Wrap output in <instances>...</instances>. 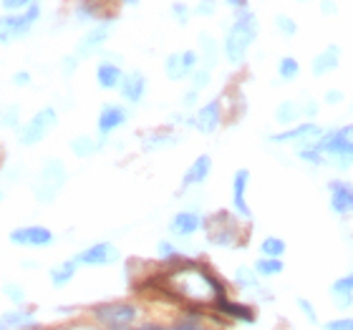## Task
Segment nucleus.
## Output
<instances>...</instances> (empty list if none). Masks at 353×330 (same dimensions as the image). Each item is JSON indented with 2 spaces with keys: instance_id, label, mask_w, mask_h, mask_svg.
<instances>
[{
  "instance_id": "f257e3e1",
  "label": "nucleus",
  "mask_w": 353,
  "mask_h": 330,
  "mask_svg": "<svg viewBox=\"0 0 353 330\" xmlns=\"http://www.w3.org/2000/svg\"><path fill=\"white\" fill-rule=\"evenodd\" d=\"M313 147L325 156V164H333L336 169H348L353 164V124L323 132V136Z\"/></svg>"
},
{
  "instance_id": "f03ea898",
  "label": "nucleus",
  "mask_w": 353,
  "mask_h": 330,
  "mask_svg": "<svg viewBox=\"0 0 353 330\" xmlns=\"http://www.w3.org/2000/svg\"><path fill=\"white\" fill-rule=\"evenodd\" d=\"M258 38V18L248 10V13L237 15V21L230 25L228 38H225V59L230 63H243L250 45L255 43Z\"/></svg>"
},
{
  "instance_id": "7ed1b4c3",
  "label": "nucleus",
  "mask_w": 353,
  "mask_h": 330,
  "mask_svg": "<svg viewBox=\"0 0 353 330\" xmlns=\"http://www.w3.org/2000/svg\"><path fill=\"white\" fill-rule=\"evenodd\" d=\"M56 124H59L56 109H53V106H46V109H41L36 116L30 118L28 124H23L21 129H18V141H21L23 147H33L38 141H43Z\"/></svg>"
},
{
  "instance_id": "20e7f679",
  "label": "nucleus",
  "mask_w": 353,
  "mask_h": 330,
  "mask_svg": "<svg viewBox=\"0 0 353 330\" xmlns=\"http://www.w3.org/2000/svg\"><path fill=\"white\" fill-rule=\"evenodd\" d=\"M139 316V310L134 302H126V300H117V302H101V305H96L94 308V318L99 323L109 325V328H126V325H132Z\"/></svg>"
},
{
  "instance_id": "39448f33",
  "label": "nucleus",
  "mask_w": 353,
  "mask_h": 330,
  "mask_svg": "<svg viewBox=\"0 0 353 330\" xmlns=\"http://www.w3.org/2000/svg\"><path fill=\"white\" fill-rule=\"evenodd\" d=\"M41 18V8L33 3V6L26 10V13L18 15H3L0 18V43H13L18 38L28 36V30L33 28V23Z\"/></svg>"
},
{
  "instance_id": "423d86ee",
  "label": "nucleus",
  "mask_w": 353,
  "mask_h": 330,
  "mask_svg": "<svg viewBox=\"0 0 353 330\" xmlns=\"http://www.w3.org/2000/svg\"><path fill=\"white\" fill-rule=\"evenodd\" d=\"M63 184H66V167H63L59 159H51V162L43 167L41 176H38L33 192H36L38 202L48 205V202H53V197L59 194Z\"/></svg>"
},
{
  "instance_id": "0eeeda50",
  "label": "nucleus",
  "mask_w": 353,
  "mask_h": 330,
  "mask_svg": "<svg viewBox=\"0 0 353 330\" xmlns=\"http://www.w3.org/2000/svg\"><path fill=\"white\" fill-rule=\"evenodd\" d=\"M207 240L214 247H235V240H240L235 217H230L228 212L214 214L212 222H207Z\"/></svg>"
},
{
  "instance_id": "6e6552de",
  "label": "nucleus",
  "mask_w": 353,
  "mask_h": 330,
  "mask_svg": "<svg viewBox=\"0 0 353 330\" xmlns=\"http://www.w3.org/2000/svg\"><path fill=\"white\" fill-rule=\"evenodd\" d=\"M323 136V126L313 124V121H305V124L290 126L285 132L270 136L272 144H301V147H313L318 139Z\"/></svg>"
},
{
  "instance_id": "1a4fd4ad",
  "label": "nucleus",
  "mask_w": 353,
  "mask_h": 330,
  "mask_svg": "<svg viewBox=\"0 0 353 330\" xmlns=\"http://www.w3.org/2000/svg\"><path fill=\"white\" fill-rule=\"evenodd\" d=\"M119 249L117 245L111 243H96L91 247H86L83 252L74 257L76 265H88V267H106V265H114L119 262Z\"/></svg>"
},
{
  "instance_id": "9d476101",
  "label": "nucleus",
  "mask_w": 353,
  "mask_h": 330,
  "mask_svg": "<svg viewBox=\"0 0 353 330\" xmlns=\"http://www.w3.org/2000/svg\"><path fill=\"white\" fill-rule=\"evenodd\" d=\"M10 243L18 247H51L53 245V232L41 225H28V227H15L10 232Z\"/></svg>"
},
{
  "instance_id": "9b49d317",
  "label": "nucleus",
  "mask_w": 353,
  "mask_h": 330,
  "mask_svg": "<svg viewBox=\"0 0 353 330\" xmlns=\"http://www.w3.org/2000/svg\"><path fill=\"white\" fill-rule=\"evenodd\" d=\"M328 207L339 217L353 214V184L346 179H331L328 182Z\"/></svg>"
},
{
  "instance_id": "f8f14e48",
  "label": "nucleus",
  "mask_w": 353,
  "mask_h": 330,
  "mask_svg": "<svg viewBox=\"0 0 353 330\" xmlns=\"http://www.w3.org/2000/svg\"><path fill=\"white\" fill-rule=\"evenodd\" d=\"M199 63V53L197 51H182V53H172L170 59L164 61V71L172 81H182L187 76H192L197 71Z\"/></svg>"
},
{
  "instance_id": "ddd939ff",
  "label": "nucleus",
  "mask_w": 353,
  "mask_h": 330,
  "mask_svg": "<svg viewBox=\"0 0 353 330\" xmlns=\"http://www.w3.org/2000/svg\"><path fill=\"white\" fill-rule=\"evenodd\" d=\"M248 184H250V172L237 169L235 179H232V207L243 220H252V209L248 205Z\"/></svg>"
},
{
  "instance_id": "4468645a",
  "label": "nucleus",
  "mask_w": 353,
  "mask_h": 330,
  "mask_svg": "<svg viewBox=\"0 0 353 330\" xmlns=\"http://www.w3.org/2000/svg\"><path fill=\"white\" fill-rule=\"evenodd\" d=\"M192 124H194V129L202 132V134L217 132L220 124H222V101L220 99H214V101H210L207 106H202V109L194 114Z\"/></svg>"
},
{
  "instance_id": "2eb2a0df",
  "label": "nucleus",
  "mask_w": 353,
  "mask_h": 330,
  "mask_svg": "<svg viewBox=\"0 0 353 330\" xmlns=\"http://www.w3.org/2000/svg\"><path fill=\"white\" fill-rule=\"evenodd\" d=\"M205 227V220L199 212H192V209H184V212H176L170 222V232L174 237H192L197 235L199 229Z\"/></svg>"
},
{
  "instance_id": "dca6fc26",
  "label": "nucleus",
  "mask_w": 353,
  "mask_h": 330,
  "mask_svg": "<svg viewBox=\"0 0 353 330\" xmlns=\"http://www.w3.org/2000/svg\"><path fill=\"white\" fill-rule=\"evenodd\" d=\"M126 118H129V114H126L124 106H119V103H106V106L99 111V121H96L99 134H101V136H109L111 132H117L119 126L126 124Z\"/></svg>"
},
{
  "instance_id": "f3484780",
  "label": "nucleus",
  "mask_w": 353,
  "mask_h": 330,
  "mask_svg": "<svg viewBox=\"0 0 353 330\" xmlns=\"http://www.w3.org/2000/svg\"><path fill=\"white\" fill-rule=\"evenodd\" d=\"M109 33H111V21H103V23H99V25H94V28L88 30L86 36L79 41V45H76V53H79L81 59H83V56H91V53H96L103 43H106Z\"/></svg>"
},
{
  "instance_id": "a211bd4d",
  "label": "nucleus",
  "mask_w": 353,
  "mask_h": 330,
  "mask_svg": "<svg viewBox=\"0 0 353 330\" xmlns=\"http://www.w3.org/2000/svg\"><path fill=\"white\" fill-rule=\"evenodd\" d=\"M119 91H121V99H126L129 103H139L144 99V94H147V79H144L141 71H132V74L124 76Z\"/></svg>"
},
{
  "instance_id": "6ab92c4d",
  "label": "nucleus",
  "mask_w": 353,
  "mask_h": 330,
  "mask_svg": "<svg viewBox=\"0 0 353 330\" xmlns=\"http://www.w3.org/2000/svg\"><path fill=\"white\" fill-rule=\"evenodd\" d=\"M210 172H212V159H210L207 154L197 156V159L190 164V169L184 172L182 189H190V187H197V184H202L207 176H210Z\"/></svg>"
},
{
  "instance_id": "aec40b11",
  "label": "nucleus",
  "mask_w": 353,
  "mask_h": 330,
  "mask_svg": "<svg viewBox=\"0 0 353 330\" xmlns=\"http://www.w3.org/2000/svg\"><path fill=\"white\" fill-rule=\"evenodd\" d=\"M339 63H341V48L336 43L325 45L323 51L313 59V74H316V76L331 74V71H336V68H339Z\"/></svg>"
},
{
  "instance_id": "412c9836",
  "label": "nucleus",
  "mask_w": 353,
  "mask_h": 330,
  "mask_svg": "<svg viewBox=\"0 0 353 330\" xmlns=\"http://www.w3.org/2000/svg\"><path fill=\"white\" fill-rule=\"evenodd\" d=\"M121 81H124V74H121V68H119L117 63H111V61L99 63V68H96V83H99V86L111 91V88L121 86Z\"/></svg>"
},
{
  "instance_id": "4be33fe9",
  "label": "nucleus",
  "mask_w": 353,
  "mask_h": 330,
  "mask_svg": "<svg viewBox=\"0 0 353 330\" xmlns=\"http://www.w3.org/2000/svg\"><path fill=\"white\" fill-rule=\"evenodd\" d=\"M217 310L225 313V316H230L232 320H240V323H255V313H252L248 305H243V302L222 298V300H217Z\"/></svg>"
},
{
  "instance_id": "5701e85b",
  "label": "nucleus",
  "mask_w": 353,
  "mask_h": 330,
  "mask_svg": "<svg viewBox=\"0 0 353 330\" xmlns=\"http://www.w3.org/2000/svg\"><path fill=\"white\" fill-rule=\"evenodd\" d=\"M298 118H303V103L298 101H283L275 109V121L290 129V124H295Z\"/></svg>"
},
{
  "instance_id": "b1692460",
  "label": "nucleus",
  "mask_w": 353,
  "mask_h": 330,
  "mask_svg": "<svg viewBox=\"0 0 353 330\" xmlns=\"http://www.w3.org/2000/svg\"><path fill=\"white\" fill-rule=\"evenodd\" d=\"M235 285L240 287V290H248V293H263L258 272L252 270V267H237L235 270Z\"/></svg>"
},
{
  "instance_id": "393cba45",
  "label": "nucleus",
  "mask_w": 353,
  "mask_h": 330,
  "mask_svg": "<svg viewBox=\"0 0 353 330\" xmlns=\"http://www.w3.org/2000/svg\"><path fill=\"white\" fill-rule=\"evenodd\" d=\"M76 270H79L76 260H68V262H61V265H56V267H51V285L53 287L68 285V282L74 280Z\"/></svg>"
},
{
  "instance_id": "a878e982",
  "label": "nucleus",
  "mask_w": 353,
  "mask_h": 330,
  "mask_svg": "<svg viewBox=\"0 0 353 330\" xmlns=\"http://www.w3.org/2000/svg\"><path fill=\"white\" fill-rule=\"evenodd\" d=\"M3 323H6L8 328H21V330L36 328L38 325L33 313H28V310H10V313L3 316Z\"/></svg>"
},
{
  "instance_id": "bb28decb",
  "label": "nucleus",
  "mask_w": 353,
  "mask_h": 330,
  "mask_svg": "<svg viewBox=\"0 0 353 330\" xmlns=\"http://www.w3.org/2000/svg\"><path fill=\"white\" fill-rule=\"evenodd\" d=\"M260 252H263V257L280 260V257L285 255V243L280 237H265L263 243H260Z\"/></svg>"
},
{
  "instance_id": "cd10ccee",
  "label": "nucleus",
  "mask_w": 353,
  "mask_h": 330,
  "mask_svg": "<svg viewBox=\"0 0 353 330\" xmlns=\"http://www.w3.org/2000/svg\"><path fill=\"white\" fill-rule=\"evenodd\" d=\"M252 270L258 272V278H275L283 272V262L280 260H270V257H260Z\"/></svg>"
},
{
  "instance_id": "c85d7f7f",
  "label": "nucleus",
  "mask_w": 353,
  "mask_h": 330,
  "mask_svg": "<svg viewBox=\"0 0 353 330\" xmlns=\"http://www.w3.org/2000/svg\"><path fill=\"white\" fill-rule=\"evenodd\" d=\"M298 74H301V63H298V59H293V56H283L278 63L280 79H283V81H293V79H298Z\"/></svg>"
},
{
  "instance_id": "c756f323",
  "label": "nucleus",
  "mask_w": 353,
  "mask_h": 330,
  "mask_svg": "<svg viewBox=\"0 0 353 330\" xmlns=\"http://www.w3.org/2000/svg\"><path fill=\"white\" fill-rule=\"evenodd\" d=\"M99 147H101V144H96L91 136H79V139L71 141V152H74L76 156H81V159L83 156H91Z\"/></svg>"
},
{
  "instance_id": "7c9ffc66",
  "label": "nucleus",
  "mask_w": 353,
  "mask_h": 330,
  "mask_svg": "<svg viewBox=\"0 0 353 330\" xmlns=\"http://www.w3.org/2000/svg\"><path fill=\"white\" fill-rule=\"evenodd\" d=\"M199 43H202V59L207 61L205 68H212L214 63H217V56H220V48H217V43H214L210 36H202L199 38Z\"/></svg>"
},
{
  "instance_id": "2f4dec72",
  "label": "nucleus",
  "mask_w": 353,
  "mask_h": 330,
  "mask_svg": "<svg viewBox=\"0 0 353 330\" xmlns=\"http://www.w3.org/2000/svg\"><path fill=\"white\" fill-rule=\"evenodd\" d=\"M176 144V136L174 134H152L144 139V149L147 152H154V149H162V147H172Z\"/></svg>"
},
{
  "instance_id": "473e14b6",
  "label": "nucleus",
  "mask_w": 353,
  "mask_h": 330,
  "mask_svg": "<svg viewBox=\"0 0 353 330\" xmlns=\"http://www.w3.org/2000/svg\"><path fill=\"white\" fill-rule=\"evenodd\" d=\"M298 156L305 164H310V167H325V156L316 147H301L298 149Z\"/></svg>"
},
{
  "instance_id": "72a5a7b5",
  "label": "nucleus",
  "mask_w": 353,
  "mask_h": 330,
  "mask_svg": "<svg viewBox=\"0 0 353 330\" xmlns=\"http://www.w3.org/2000/svg\"><path fill=\"white\" fill-rule=\"evenodd\" d=\"M18 118H21V106H18V103H10V106H6V109L0 111V121H3V126H8V129H15V126H18Z\"/></svg>"
},
{
  "instance_id": "f704fd0d",
  "label": "nucleus",
  "mask_w": 353,
  "mask_h": 330,
  "mask_svg": "<svg viewBox=\"0 0 353 330\" xmlns=\"http://www.w3.org/2000/svg\"><path fill=\"white\" fill-rule=\"evenodd\" d=\"M275 28L280 30V33H283V36H295V33H298V23L293 21V18H290V15H285V13H280L278 18H275Z\"/></svg>"
},
{
  "instance_id": "c9c22d12",
  "label": "nucleus",
  "mask_w": 353,
  "mask_h": 330,
  "mask_svg": "<svg viewBox=\"0 0 353 330\" xmlns=\"http://www.w3.org/2000/svg\"><path fill=\"white\" fill-rule=\"evenodd\" d=\"M331 293L333 295H353V272L336 280V282L331 285Z\"/></svg>"
},
{
  "instance_id": "e433bc0d",
  "label": "nucleus",
  "mask_w": 353,
  "mask_h": 330,
  "mask_svg": "<svg viewBox=\"0 0 353 330\" xmlns=\"http://www.w3.org/2000/svg\"><path fill=\"white\" fill-rule=\"evenodd\" d=\"M3 293H6L8 298L15 302V305H21V308H23V302H26V290H23L21 285H15V282H8V285H3Z\"/></svg>"
},
{
  "instance_id": "4c0bfd02",
  "label": "nucleus",
  "mask_w": 353,
  "mask_h": 330,
  "mask_svg": "<svg viewBox=\"0 0 353 330\" xmlns=\"http://www.w3.org/2000/svg\"><path fill=\"white\" fill-rule=\"evenodd\" d=\"M210 83V68H199L192 74V91H202Z\"/></svg>"
},
{
  "instance_id": "58836bf2",
  "label": "nucleus",
  "mask_w": 353,
  "mask_h": 330,
  "mask_svg": "<svg viewBox=\"0 0 353 330\" xmlns=\"http://www.w3.org/2000/svg\"><path fill=\"white\" fill-rule=\"evenodd\" d=\"M295 302H298V308H301L303 316H305V318L310 320V323L316 325V323H318V313H316V308H313V305H310V302L305 300V298H298Z\"/></svg>"
},
{
  "instance_id": "ea45409f",
  "label": "nucleus",
  "mask_w": 353,
  "mask_h": 330,
  "mask_svg": "<svg viewBox=\"0 0 353 330\" xmlns=\"http://www.w3.org/2000/svg\"><path fill=\"white\" fill-rule=\"evenodd\" d=\"M323 328L325 330H353V318H339V320L325 323Z\"/></svg>"
},
{
  "instance_id": "a19ab883",
  "label": "nucleus",
  "mask_w": 353,
  "mask_h": 330,
  "mask_svg": "<svg viewBox=\"0 0 353 330\" xmlns=\"http://www.w3.org/2000/svg\"><path fill=\"white\" fill-rule=\"evenodd\" d=\"M159 255H162V260H179V257H176L174 245L167 243V240H164V243H159Z\"/></svg>"
},
{
  "instance_id": "79ce46f5",
  "label": "nucleus",
  "mask_w": 353,
  "mask_h": 330,
  "mask_svg": "<svg viewBox=\"0 0 353 330\" xmlns=\"http://www.w3.org/2000/svg\"><path fill=\"white\" fill-rule=\"evenodd\" d=\"M174 330H210V328L202 325L199 320H194V318H187V320H182V323H176Z\"/></svg>"
},
{
  "instance_id": "37998d69",
  "label": "nucleus",
  "mask_w": 353,
  "mask_h": 330,
  "mask_svg": "<svg viewBox=\"0 0 353 330\" xmlns=\"http://www.w3.org/2000/svg\"><path fill=\"white\" fill-rule=\"evenodd\" d=\"M30 6H33V3H26V0H21V3H18V0H6V3H3L6 10H28Z\"/></svg>"
},
{
  "instance_id": "c03bdc74",
  "label": "nucleus",
  "mask_w": 353,
  "mask_h": 330,
  "mask_svg": "<svg viewBox=\"0 0 353 330\" xmlns=\"http://www.w3.org/2000/svg\"><path fill=\"white\" fill-rule=\"evenodd\" d=\"M325 103H341L343 101V91H339V88H331V91H325Z\"/></svg>"
},
{
  "instance_id": "a18cd8bd",
  "label": "nucleus",
  "mask_w": 353,
  "mask_h": 330,
  "mask_svg": "<svg viewBox=\"0 0 353 330\" xmlns=\"http://www.w3.org/2000/svg\"><path fill=\"white\" fill-rule=\"evenodd\" d=\"M339 300H336V308H341V310H348L353 305V295H336Z\"/></svg>"
},
{
  "instance_id": "49530a36",
  "label": "nucleus",
  "mask_w": 353,
  "mask_h": 330,
  "mask_svg": "<svg viewBox=\"0 0 353 330\" xmlns=\"http://www.w3.org/2000/svg\"><path fill=\"white\" fill-rule=\"evenodd\" d=\"M172 10L176 13V21L187 23V6H179V3H174V6H172Z\"/></svg>"
},
{
  "instance_id": "de8ad7c7",
  "label": "nucleus",
  "mask_w": 353,
  "mask_h": 330,
  "mask_svg": "<svg viewBox=\"0 0 353 330\" xmlns=\"http://www.w3.org/2000/svg\"><path fill=\"white\" fill-rule=\"evenodd\" d=\"M13 83H15V86H28V83H30V76L26 74V71H21V74L13 76Z\"/></svg>"
},
{
  "instance_id": "09e8293b",
  "label": "nucleus",
  "mask_w": 353,
  "mask_h": 330,
  "mask_svg": "<svg viewBox=\"0 0 353 330\" xmlns=\"http://www.w3.org/2000/svg\"><path fill=\"white\" fill-rule=\"evenodd\" d=\"M194 101H197V91H190L184 96V106H194Z\"/></svg>"
},
{
  "instance_id": "8fccbe9b",
  "label": "nucleus",
  "mask_w": 353,
  "mask_h": 330,
  "mask_svg": "<svg viewBox=\"0 0 353 330\" xmlns=\"http://www.w3.org/2000/svg\"><path fill=\"white\" fill-rule=\"evenodd\" d=\"M197 10H199V13H212V10H214V3H199Z\"/></svg>"
},
{
  "instance_id": "3c124183",
  "label": "nucleus",
  "mask_w": 353,
  "mask_h": 330,
  "mask_svg": "<svg viewBox=\"0 0 353 330\" xmlns=\"http://www.w3.org/2000/svg\"><path fill=\"white\" fill-rule=\"evenodd\" d=\"M323 13H333V10H336V6H333V3H323Z\"/></svg>"
},
{
  "instance_id": "603ef678",
  "label": "nucleus",
  "mask_w": 353,
  "mask_h": 330,
  "mask_svg": "<svg viewBox=\"0 0 353 330\" xmlns=\"http://www.w3.org/2000/svg\"><path fill=\"white\" fill-rule=\"evenodd\" d=\"M6 328H8V325H6V323H3V320H0V330H6Z\"/></svg>"
},
{
  "instance_id": "864d4df0",
  "label": "nucleus",
  "mask_w": 353,
  "mask_h": 330,
  "mask_svg": "<svg viewBox=\"0 0 353 330\" xmlns=\"http://www.w3.org/2000/svg\"><path fill=\"white\" fill-rule=\"evenodd\" d=\"M0 199H3V194H0Z\"/></svg>"
}]
</instances>
